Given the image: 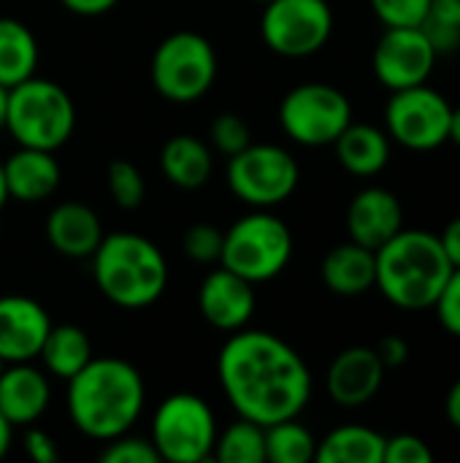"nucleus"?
Returning <instances> with one entry per match:
<instances>
[{
    "mask_svg": "<svg viewBox=\"0 0 460 463\" xmlns=\"http://www.w3.org/2000/svg\"><path fill=\"white\" fill-rule=\"evenodd\" d=\"M255 285L228 271L225 266L209 271L198 288V309L203 320L217 331L233 334L247 328L255 315Z\"/></svg>",
    "mask_w": 460,
    "mask_h": 463,
    "instance_id": "4468645a",
    "label": "nucleus"
},
{
    "mask_svg": "<svg viewBox=\"0 0 460 463\" xmlns=\"http://www.w3.org/2000/svg\"><path fill=\"white\" fill-rule=\"evenodd\" d=\"M38 71V41L33 30L14 19L0 16V84L5 90L35 76Z\"/></svg>",
    "mask_w": 460,
    "mask_h": 463,
    "instance_id": "a878e982",
    "label": "nucleus"
},
{
    "mask_svg": "<svg viewBox=\"0 0 460 463\" xmlns=\"http://www.w3.org/2000/svg\"><path fill=\"white\" fill-rule=\"evenodd\" d=\"M255 3H268V0H255Z\"/></svg>",
    "mask_w": 460,
    "mask_h": 463,
    "instance_id": "de8ad7c7",
    "label": "nucleus"
},
{
    "mask_svg": "<svg viewBox=\"0 0 460 463\" xmlns=\"http://www.w3.org/2000/svg\"><path fill=\"white\" fill-rule=\"evenodd\" d=\"M339 165L361 179L377 176L390 163V136L369 122H350L333 141Z\"/></svg>",
    "mask_w": 460,
    "mask_h": 463,
    "instance_id": "4be33fe9",
    "label": "nucleus"
},
{
    "mask_svg": "<svg viewBox=\"0 0 460 463\" xmlns=\"http://www.w3.org/2000/svg\"><path fill=\"white\" fill-rule=\"evenodd\" d=\"M3 366H5V364H3V361H0V372H3Z\"/></svg>",
    "mask_w": 460,
    "mask_h": 463,
    "instance_id": "09e8293b",
    "label": "nucleus"
},
{
    "mask_svg": "<svg viewBox=\"0 0 460 463\" xmlns=\"http://www.w3.org/2000/svg\"><path fill=\"white\" fill-rule=\"evenodd\" d=\"M100 461L103 463H157L160 456L152 445V439L146 437H133L130 431L122 437H114L108 442H103L100 450Z\"/></svg>",
    "mask_w": 460,
    "mask_h": 463,
    "instance_id": "473e14b6",
    "label": "nucleus"
},
{
    "mask_svg": "<svg viewBox=\"0 0 460 463\" xmlns=\"http://www.w3.org/2000/svg\"><path fill=\"white\" fill-rule=\"evenodd\" d=\"M374 16L385 27H420L431 11V0H369Z\"/></svg>",
    "mask_w": 460,
    "mask_h": 463,
    "instance_id": "2f4dec72",
    "label": "nucleus"
},
{
    "mask_svg": "<svg viewBox=\"0 0 460 463\" xmlns=\"http://www.w3.org/2000/svg\"><path fill=\"white\" fill-rule=\"evenodd\" d=\"M38 361L43 364V372L57 380H70L92 361V342L84 328L79 326H52L43 347L38 353Z\"/></svg>",
    "mask_w": 460,
    "mask_h": 463,
    "instance_id": "b1692460",
    "label": "nucleus"
},
{
    "mask_svg": "<svg viewBox=\"0 0 460 463\" xmlns=\"http://www.w3.org/2000/svg\"><path fill=\"white\" fill-rule=\"evenodd\" d=\"M317 439L298 423V418L266 426V461L271 463H309L314 461Z\"/></svg>",
    "mask_w": 460,
    "mask_h": 463,
    "instance_id": "bb28decb",
    "label": "nucleus"
},
{
    "mask_svg": "<svg viewBox=\"0 0 460 463\" xmlns=\"http://www.w3.org/2000/svg\"><path fill=\"white\" fill-rule=\"evenodd\" d=\"M5 109H8V90L0 84V133L5 130Z\"/></svg>",
    "mask_w": 460,
    "mask_h": 463,
    "instance_id": "a18cd8bd",
    "label": "nucleus"
},
{
    "mask_svg": "<svg viewBox=\"0 0 460 463\" xmlns=\"http://www.w3.org/2000/svg\"><path fill=\"white\" fill-rule=\"evenodd\" d=\"M404 228L401 201L385 187H363L347 206V233L350 241L380 250Z\"/></svg>",
    "mask_w": 460,
    "mask_h": 463,
    "instance_id": "a211bd4d",
    "label": "nucleus"
},
{
    "mask_svg": "<svg viewBox=\"0 0 460 463\" xmlns=\"http://www.w3.org/2000/svg\"><path fill=\"white\" fill-rule=\"evenodd\" d=\"M377 355L385 364V369H399L409 361V342L399 334H388L377 342Z\"/></svg>",
    "mask_w": 460,
    "mask_h": 463,
    "instance_id": "4c0bfd02",
    "label": "nucleus"
},
{
    "mask_svg": "<svg viewBox=\"0 0 460 463\" xmlns=\"http://www.w3.org/2000/svg\"><path fill=\"white\" fill-rule=\"evenodd\" d=\"M350 122L352 103L333 84H298L279 103V125L285 136L301 146H333Z\"/></svg>",
    "mask_w": 460,
    "mask_h": 463,
    "instance_id": "9d476101",
    "label": "nucleus"
},
{
    "mask_svg": "<svg viewBox=\"0 0 460 463\" xmlns=\"http://www.w3.org/2000/svg\"><path fill=\"white\" fill-rule=\"evenodd\" d=\"M211 458L220 463H263L266 461V429L239 418L222 434H217Z\"/></svg>",
    "mask_w": 460,
    "mask_h": 463,
    "instance_id": "cd10ccee",
    "label": "nucleus"
},
{
    "mask_svg": "<svg viewBox=\"0 0 460 463\" xmlns=\"http://www.w3.org/2000/svg\"><path fill=\"white\" fill-rule=\"evenodd\" d=\"M24 453L33 463H57L60 461V450L52 434H46L43 429L27 426L24 429Z\"/></svg>",
    "mask_w": 460,
    "mask_h": 463,
    "instance_id": "c9c22d12",
    "label": "nucleus"
},
{
    "mask_svg": "<svg viewBox=\"0 0 460 463\" xmlns=\"http://www.w3.org/2000/svg\"><path fill=\"white\" fill-rule=\"evenodd\" d=\"M453 263L447 260L439 236L401 228L377 250V290L399 309H431L439 298Z\"/></svg>",
    "mask_w": 460,
    "mask_h": 463,
    "instance_id": "7ed1b4c3",
    "label": "nucleus"
},
{
    "mask_svg": "<svg viewBox=\"0 0 460 463\" xmlns=\"http://www.w3.org/2000/svg\"><path fill=\"white\" fill-rule=\"evenodd\" d=\"M439 244H442L447 260L453 263V269H460V217L445 225V231L439 233Z\"/></svg>",
    "mask_w": 460,
    "mask_h": 463,
    "instance_id": "ea45409f",
    "label": "nucleus"
},
{
    "mask_svg": "<svg viewBox=\"0 0 460 463\" xmlns=\"http://www.w3.org/2000/svg\"><path fill=\"white\" fill-rule=\"evenodd\" d=\"M385 364L374 347H347L342 350L325 374V388L333 404L358 410L366 407L385 383Z\"/></svg>",
    "mask_w": 460,
    "mask_h": 463,
    "instance_id": "2eb2a0df",
    "label": "nucleus"
},
{
    "mask_svg": "<svg viewBox=\"0 0 460 463\" xmlns=\"http://www.w3.org/2000/svg\"><path fill=\"white\" fill-rule=\"evenodd\" d=\"M225 179L230 193L252 209H274L285 203L298 182V160L279 144H249L228 157Z\"/></svg>",
    "mask_w": 460,
    "mask_h": 463,
    "instance_id": "1a4fd4ad",
    "label": "nucleus"
},
{
    "mask_svg": "<svg viewBox=\"0 0 460 463\" xmlns=\"http://www.w3.org/2000/svg\"><path fill=\"white\" fill-rule=\"evenodd\" d=\"M382 463H434V450L418 434H396L385 439Z\"/></svg>",
    "mask_w": 460,
    "mask_h": 463,
    "instance_id": "72a5a7b5",
    "label": "nucleus"
},
{
    "mask_svg": "<svg viewBox=\"0 0 460 463\" xmlns=\"http://www.w3.org/2000/svg\"><path fill=\"white\" fill-rule=\"evenodd\" d=\"M217 377L236 415L263 429L298 418L312 399L306 361L271 331H233L217 355Z\"/></svg>",
    "mask_w": 460,
    "mask_h": 463,
    "instance_id": "f257e3e1",
    "label": "nucleus"
},
{
    "mask_svg": "<svg viewBox=\"0 0 460 463\" xmlns=\"http://www.w3.org/2000/svg\"><path fill=\"white\" fill-rule=\"evenodd\" d=\"M320 277L336 296H363L377 285V252L355 241H344L323 258Z\"/></svg>",
    "mask_w": 460,
    "mask_h": 463,
    "instance_id": "412c9836",
    "label": "nucleus"
},
{
    "mask_svg": "<svg viewBox=\"0 0 460 463\" xmlns=\"http://www.w3.org/2000/svg\"><path fill=\"white\" fill-rule=\"evenodd\" d=\"M420 27H423V33L428 35V41H431V46L437 49V54H447V52L460 49V27L445 24V22L431 19V16H426V22H423Z\"/></svg>",
    "mask_w": 460,
    "mask_h": 463,
    "instance_id": "e433bc0d",
    "label": "nucleus"
},
{
    "mask_svg": "<svg viewBox=\"0 0 460 463\" xmlns=\"http://www.w3.org/2000/svg\"><path fill=\"white\" fill-rule=\"evenodd\" d=\"M445 410H447V420H450V426L460 431V377L453 383V388H450V393H447Z\"/></svg>",
    "mask_w": 460,
    "mask_h": 463,
    "instance_id": "79ce46f5",
    "label": "nucleus"
},
{
    "mask_svg": "<svg viewBox=\"0 0 460 463\" xmlns=\"http://www.w3.org/2000/svg\"><path fill=\"white\" fill-rule=\"evenodd\" d=\"M160 171L179 190H201L214 174V152L198 136H171L160 149Z\"/></svg>",
    "mask_w": 460,
    "mask_h": 463,
    "instance_id": "5701e85b",
    "label": "nucleus"
},
{
    "mask_svg": "<svg viewBox=\"0 0 460 463\" xmlns=\"http://www.w3.org/2000/svg\"><path fill=\"white\" fill-rule=\"evenodd\" d=\"M263 5L260 35L279 57H312L333 35V8L328 0H268Z\"/></svg>",
    "mask_w": 460,
    "mask_h": 463,
    "instance_id": "9b49d317",
    "label": "nucleus"
},
{
    "mask_svg": "<svg viewBox=\"0 0 460 463\" xmlns=\"http://www.w3.org/2000/svg\"><path fill=\"white\" fill-rule=\"evenodd\" d=\"M385 439L369 426H339L317 442V463H382Z\"/></svg>",
    "mask_w": 460,
    "mask_h": 463,
    "instance_id": "393cba45",
    "label": "nucleus"
},
{
    "mask_svg": "<svg viewBox=\"0 0 460 463\" xmlns=\"http://www.w3.org/2000/svg\"><path fill=\"white\" fill-rule=\"evenodd\" d=\"M182 250L192 263L201 266H211L220 263L222 255V231L211 222H195L187 228L184 239H182Z\"/></svg>",
    "mask_w": 460,
    "mask_h": 463,
    "instance_id": "7c9ffc66",
    "label": "nucleus"
},
{
    "mask_svg": "<svg viewBox=\"0 0 460 463\" xmlns=\"http://www.w3.org/2000/svg\"><path fill=\"white\" fill-rule=\"evenodd\" d=\"M11 442H14V426H11V423L3 418V412H0V458H5V456H8Z\"/></svg>",
    "mask_w": 460,
    "mask_h": 463,
    "instance_id": "37998d69",
    "label": "nucleus"
},
{
    "mask_svg": "<svg viewBox=\"0 0 460 463\" xmlns=\"http://www.w3.org/2000/svg\"><path fill=\"white\" fill-rule=\"evenodd\" d=\"M100 217L81 201L57 203L46 217V239L52 250L70 260L92 258L98 244L103 241Z\"/></svg>",
    "mask_w": 460,
    "mask_h": 463,
    "instance_id": "6ab92c4d",
    "label": "nucleus"
},
{
    "mask_svg": "<svg viewBox=\"0 0 460 463\" xmlns=\"http://www.w3.org/2000/svg\"><path fill=\"white\" fill-rule=\"evenodd\" d=\"M217 68V52L206 35L176 30L157 43L149 76L160 98L171 103H195L214 87Z\"/></svg>",
    "mask_w": 460,
    "mask_h": 463,
    "instance_id": "0eeeda50",
    "label": "nucleus"
},
{
    "mask_svg": "<svg viewBox=\"0 0 460 463\" xmlns=\"http://www.w3.org/2000/svg\"><path fill=\"white\" fill-rule=\"evenodd\" d=\"M217 418L198 393H171L152 418V445L160 461H209L217 442Z\"/></svg>",
    "mask_w": 460,
    "mask_h": 463,
    "instance_id": "6e6552de",
    "label": "nucleus"
},
{
    "mask_svg": "<svg viewBox=\"0 0 460 463\" xmlns=\"http://www.w3.org/2000/svg\"><path fill=\"white\" fill-rule=\"evenodd\" d=\"M3 176L8 198L22 203H38L54 195L60 187L62 171L54 157V152L19 146L14 155L3 160Z\"/></svg>",
    "mask_w": 460,
    "mask_h": 463,
    "instance_id": "aec40b11",
    "label": "nucleus"
},
{
    "mask_svg": "<svg viewBox=\"0 0 460 463\" xmlns=\"http://www.w3.org/2000/svg\"><path fill=\"white\" fill-rule=\"evenodd\" d=\"M437 49L431 46L423 27H388L371 54V68L380 84L407 90L426 84L437 65Z\"/></svg>",
    "mask_w": 460,
    "mask_h": 463,
    "instance_id": "ddd939ff",
    "label": "nucleus"
},
{
    "mask_svg": "<svg viewBox=\"0 0 460 463\" xmlns=\"http://www.w3.org/2000/svg\"><path fill=\"white\" fill-rule=\"evenodd\" d=\"M52 328L49 312L30 296L0 298V361L24 364L35 361Z\"/></svg>",
    "mask_w": 460,
    "mask_h": 463,
    "instance_id": "dca6fc26",
    "label": "nucleus"
},
{
    "mask_svg": "<svg viewBox=\"0 0 460 463\" xmlns=\"http://www.w3.org/2000/svg\"><path fill=\"white\" fill-rule=\"evenodd\" d=\"M431 309H437L442 328L460 339V269H453V274L447 277V282Z\"/></svg>",
    "mask_w": 460,
    "mask_h": 463,
    "instance_id": "f704fd0d",
    "label": "nucleus"
},
{
    "mask_svg": "<svg viewBox=\"0 0 460 463\" xmlns=\"http://www.w3.org/2000/svg\"><path fill=\"white\" fill-rule=\"evenodd\" d=\"M450 114L453 106L439 90L428 87V81L393 90L385 106V133L412 152H431L447 141Z\"/></svg>",
    "mask_w": 460,
    "mask_h": 463,
    "instance_id": "f8f14e48",
    "label": "nucleus"
},
{
    "mask_svg": "<svg viewBox=\"0 0 460 463\" xmlns=\"http://www.w3.org/2000/svg\"><path fill=\"white\" fill-rule=\"evenodd\" d=\"M293 258V233L271 209H252L222 231L220 266L252 285L277 279Z\"/></svg>",
    "mask_w": 460,
    "mask_h": 463,
    "instance_id": "423d86ee",
    "label": "nucleus"
},
{
    "mask_svg": "<svg viewBox=\"0 0 460 463\" xmlns=\"http://www.w3.org/2000/svg\"><path fill=\"white\" fill-rule=\"evenodd\" d=\"M431 19H439L445 24L460 27V0H431Z\"/></svg>",
    "mask_w": 460,
    "mask_h": 463,
    "instance_id": "a19ab883",
    "label": "nucleus"
},
{
    "mask_svg": "<svg viewBox=\"0 0 460 463\" xmlns=\"http://www.w3.org/2000/svg\"><path fill=\"white\" fill-rule=\"evenodd\" d=\"M249 144H252V130L244 122V117H239L233 111H225V114H217L211 119V125H209V146L217 149L220 155L233 157L236 152H241Z\"/></svg>",
    "mask_w": 460,
    "mask_h": 463,
    "instance_id": "c756f323",
    "label": "nucleus"
},
{
    "mask_svg": "<svg viewBox=\"0 0 460 463\" xmlns=\"http://www.w3.org/2000/svg\"><path fill=\"white\" fill-rule=\"evenodd\" d=\"M76 128V106L57 81L30 76L8 90L5 130L19 146L57 152Z\"/></svg>",
    "mask_w": 460,
    "mask_h": 463,
    "instance_id": "39448f33",
    "label": "nucleus"
},
{
    "mask_svg": "<svg viewBox=\"0 0 460 463\" xmlns=\"http://www.w3.org/2000/svg\"><path fill=\"white\" fill-rule=\"evenodd\" d=\"M447 141H453L455 146H460V106L453 109L450 114V130H447Z\"/></svg>",
    "mask_w": 460,
    "mask_h": 463,
    "instance_id": "c03bdc74",
    "label": "nucleus"
},
{
    "mask_svg": "<svg viewBox=\"0 0 460 463\" xmlns=\"http://www.w3.org/2000/svg\"><path fill=\"white\" fill-rule=\"evenodd\" d=\"M106 190L111 195V201L125 209V212H133L144 203L146 198V182H144V174L130 163V160H111L106 165Z\"/></svg>",
    "mask_w": 460,
    "mask_h": 463,
    "instance_id": "c85d7f7f",
    "label": "nucleus"
},
{
    "mask_svg": "<svg viewBox=\"0 0 460 463\" xmlns=\"http://www.w3.org/2000/svg\"><path fill=\"white\" fill-rule=\"evenodd\" d=\"M52 402V385L43 369L24 364H5L0 372V412L14 429L35 426Z\"/></svg>",
    "mask_w": 460,
    "mask_h": 463,
    "instance_id": "f3484780",
    "label": "nucleus"
},
{
    "mask_svg": "<svg viewBox=\"0 0 460 463\" xmlns=\"http://www.w3.org/2000/svg\"><path fill=\"white\" fill-rule=\"evenodd\" d=\"M65 11L76 14V16H103L111 8H117L119 0H60Z\"/></svg>",
    "mask_w": 460,
    "mask_h": 463,
    "instance_id": "58836bf2",
    "label": "nucleus"
},
{
    "mask_svg": "<svg viewBox=\"0 0 460 463\" xmlns=\"http://www.w3.org/2000/svg\"><path fill=\"white\" fill-rule=\"evenodd\" d=\"M92 279L114 307L146 309L168 288V260L152 239L119 231L103 236L92 252Z\"/></svg>",
    "mask_w": 460,
    "mask_h": 463,
    "instance_id": "20e7f679",
    "label": "nucleus"
},
{
    "mask_svg": "<svg viewBox=\"0 0 460 463\" xmlns=\"http://www.w3.org/2000/svg\"><path fill=\"white\" fill-rule=\"evenodd\" d=\"M11 198H8V190H5V176H3V160H0V212L5 209V203H8Z\"/></svg>",
    "mask_w": 460,
    "mask_h": 463,
    "instance_id": "49530a36",
    "label": "nucleus"
},
{
    "mask_svg": "<svg viewBox=\"0 0 460 463\" xmlns=\"http://www.w3.org/2000/svg\"><path fill=\"white\" fill-rule=\"evenodd\" d=\"M146 404L141 372L125 358H95L68 380L65 407L79 434L108 442L127 434Z\"/></svg>",
    "mask_w": 460,
    "mask_h": 463,
    "instance_id": "f03ea898",
    "label": "nucleus"
}]
</instances>
